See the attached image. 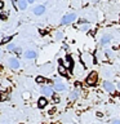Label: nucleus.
<instances>
[{"instance_id":"obj_32","label":"nucleus","mask_w":120,"mask_h":124,"mask_svg":"<svg viewBox=\"0 0 120 124\" xmlns=\"http://www.w3.org/2000/svg\"><path fill=\"white\" fill-rule=\"evenodd\" d=\"M0 56H1V53H0Z\"/></svg>"},{"instance_id":"obj_12","label":"nucleus","mask_w":120,"mask_h":124,"mask_svg":"<svg viewBox=\"0 0 120 124\" xmlns=\"http://www.w3.org/2000/svg\"><path fill=\"white\" fill-rule=\"evenodd\" d=\"M46 103H48V101H46V98H44V97L39 98V101H38V106L40 107V108L45 107V106H46Z\"/></svg>"},{"instance_id":"obj_29","label":"nucleus","mask_w":120,"mask_h":124,"mask_svg":"<svg viewBox=\"0 0 120 124\" xmlns=\"http://www.w3.org/2000/svg\"><path fill=\"white\" fill-rule=\"evenodd\" d=\"M30 97V94H27V93H25V94H23V98H29Z\"/></svg>"},{"instance_id":"obj_24","label":"nucleus","mask_w":120,"mask_h":124,"mask_svg":"<svg viewBox=\"0 0 120 124\" xmlns=\"http://www.w3.org/2000/svg\"><path fill=\"white\" fill-rule=\"evenodd\" d=\"M21 52H22V49L19 48V46H18V48L15 46V49H14V53H17V54H21Z\"/></svg>"},{"instance_id":"obj_16","label":"nucleus","mask_w":120,"mask_h":124,"mask_svg":"<svg viewBox=\"0 0 120 124\" xmlns=\"http://www.w3.org/2000/svg\"><path fill=\"white\" fill-rule=\"evenodd\" d=\"M7 97H8V93L7 92H0V101L7 100Z\"/></svg>"},{"instance_id":"obj_21","label":"nucleus","mask_w":120,"mask_h":124,"mask_svg":"<svg viewBox=\"0 0 120 124\" xmlns=\"http://www.w3.org/2000/svg\"><path fill=\"white\" fill-rule=\"evenodd\" d=\"M62 38H63V34H62V32H57V35H56V39H57V40H61Z\"/></svg>"},{"instance_id":"obj_10","label":"nucleus","mask_w":120,"mask_h":124,"mask_svg":"<svg viewBox=\"0 0 120 124\" xmlns=\"http://www.w3.org/2000/svg\"><path fill=\"white\" fill-rule=\"evenodd\" d=\"M110 40H111V35H103L102 39H101V45L108 44V43H110Z\"/></svg>"},{"instance_id":"obj_22","label":"nucleus","mask_w":120,"mask_h":124,"mask_svg":"<svg viewBox=\"0 0 120 124\" xmlns=\"http://www.w3.org/2000/svg\"><path fill=\"white\" fill-rule=\"evenodd\" d=\"M7 48H8V50H14L15 49V45L14 44H8Z\"/></svg>"},{"instance_id":"obj_8","label":"nucleus","mask_w":120,"mask_h":124,"mask_svg":"<svg viewBox=\"0 0 120 124\" xmlns=\"http://www.w3.org/2000/svg\"><path fill=\"white\" fill-rule=\"evenodd\" d=\"M44 10H45V7H44V5H38V7L34 8V14L41 16L43 13H44Z\"/></svg>"},{"instance_id":"obj_31","label":"nucleus","mask_w":120,"mask_h":124,"mask_svg":"<svg viewBox=\"0 0 120 124\" xmlns=\"http://www.w3.org/2000/svg\"><path fill=\"white\" fill-rule=\"evenodd\" d=\"M118 88H119V89H120V83H119V84H118Z\"/></svg>"},{"instance_id":"obj_23","label":"nucleus","mask_w":120,"mask_h":124,"mask_svg":"<svg viewBox=\"0 0 120 124\" xmlns=\"http://www.w3.org/2000/svg\"><path fill=\"white\" fill-rule=\"evenodd\" d=\"M7 18H8L7 13H1V14H0V19H7Z\"/></svg>"},{"instance_id":"obj_6","label":"nucleus","mask_w":120,"mask_h":124,"mask_svg":"<svg viewBox=\"0 0 120 124\" xmlns=\"http://www.w3.org/2000/svg\"><path fill=\"white\" fill-rule=\"evenodd\" d=\"M65 67L66 69H72L74 67V61H72L71 56H66V58H65Z\"/></svg>"},{"instance_id":"obj_20","label":"nucleus","mask_w":120,"mask_h":124,"mask_svg":"<svg viewBox=\"0 0 120 124\" xmlns=\"http://www.w3.org/2000/svg\"><path fill=\"white\" fill-rule=\"evenodd\" d=\"M53 101L56 103H58V102H60V96H58V94H53Z\"/></svg>"},{"instance_id":"obj_15","label":"nucleus","mask_w":120,"mask_h":124,"mask_svg":"<svg viewBox=\"0 0 120 124\" xmlns=\"http://www.w3.org/2000/svg\"><path fill=\"white\" fill-rule=\"evenodd\" d=\"M77 97H79V92H77L76 89H75V91H72V92H71V94H70V98L74 101V100H76Z\"/></svg>"},{"instance_id":"obj_28","label":"nucleus","mask_w":120,"mask_h":124,"mask_svg":"<svg viewBox=\"0 0 120 124\" xmlns=\"http://www.w3.org/2000/svg\"><path fill=\"white\" fill-rule=\"evenodd\" d=\"M40 34H41V35H45L46 31H45V30H40Z\"/></svg>"},{"instance_id":"obj_2","label":"nucleus","mask_w":120,"mask_h":124,"mask_svg":"<svg viewBox=\"0 0 120 124\" xmlns=\"http://www.w3.org/2000/svg\"><path fill=\"white\" fill-rule=\"evenodd\" d=\"M97 80H98V75H97V72L96 71H92L88 75V78H87V80H85V81H87L88 85H90V87H92V85H96L97 84Z\"/></svg>"},{"instance_id":"obj_4","label":"nucleus","mask_w":120,"mask_h":124,"mask_svg":"<svg viewBox=\"0 0 120 124\" xmlns=\"http://www.w3.org/2000/svg\"><path fill=\"white\" fill-rule=\"evenodd\" d=\"M8 66L12 69V70H17L19 67V61L17 58H9V61H8Z\"/></svg>"},{"instance_id":"obj_25","label":"nucleus","mask_w":120,"mask_h":124,"mask_svg":"<svg viewBox=\"0 0 120 124\" xmlns=\"http://www.w3.org/2000/svg\"><path fill=\"white\" fill-rule=\"evenodd\" d=\"M106 54H107L108 57H111V56H112V50H110V49H108V50H106Z\"/></svg>"},{"instance_id":"obj_27","label":"nucleus","mask_w":120,"mask_h":124,"mask_svg":"<svg viewBox=\"0 0 120 124\" xmlns=\"http://www.w3.org/2000/svg\"><path fill=\"white\" fill-rule=\"evenodd\" d=\"M4 8V3H3V0H0V9H3Z\"/></svg>"},{"instance_id":"obj_11","label":"nucleus","mask_w":120,"mask_h":124,"mask_svg":"<svg viewBox=\"0 0 120 124\" xmlns=\"http://www.w3.org/2000/svg\"><path fill=\"white\" fill-rule=\"evenodd\" d=\"M58 72H60V75L67 76V69L65 67V65H60V66H58Z\"/></svg>"},{"instance_id":"obj_1","label":"nucleus","mask_w":120,"mask_h":124,"mask_svg":"<svg viewBox=\"0 0 120 124\" xmlns=\"http://www.w3.org/2000/svg\"><path fill=\"white\" fill-rule=\"evenodd\" d=\"M81 62H83V65L85 66V67H89V66H92L93 63H94V57H93L90 53L84 52L83 54H81Z\"/></svg>"},{"instance_id":"obj_7","label":"nucleus","mask_w":120,"mask_h":124,"mask_svg":"<svg viewBox=\"0 0 120 124\" xmlns=\"http://www.w3.org/2000/svg\"><path fill=\"white\" fill-rule=\"evenodd\" d=\"M103 89H105V91H107V92H114L115 87H114V84H112V83H110V81H105V83H103Z\"/></svg>"},{"instance_id":"obj_9","label":"nucleus","mask_w":120,"mask_h":124,"mask_svg":"<svg viewBox=\"0 0 120 124\" xmlns=\"http://www.w3.org/2000/svg\"><path fill=\"white\" fill-rule=\"evenodd\" d=\"M25 57L27 58V60H32V58L36 57V52H35V50H26Z\"/></svg>"},{"instance_id":"obj_18","label":"nucleus","mask_w":120,"mask_h":124,"mask_svg":"<svg viewBox=\"0 0 120 124\" xmlns=\"http://www.w3.org/2000/svg\"><path fill=\"white\" fill-rule=\"evenodd\" d=\"M35 80H36V83H40V84L41 83H45V78L44 76H38Z\"/></svg>"},{"instance_id":"obj_14","label":"nucleus","mask_w":120,"mask_h":124,"mask_svg":"<svg viewBox=\"0 0 120 124\" xmlns=\"http://www.w3.org/2000/svg\"><path fill=\"white\" fill-rule=\"evenodd\" d=\"M65 85L62 84V83H60V81H57L56 84H54V89H56V91H65Z\"/></svg>"},{"instance_id":"obj_17","label":"nucleus","mask_w":120,"mask_h":124,"mask_svg":"<svg viewBox=\"0 0 120 124\" xmlns=\"http://www.w3.org/2000/svg\"><path fill=\"white\" fill-rule=\"evenodd\" d=\"M80 30L81 31H88L89 30V25H88V23H83V25L80 26Z\"/></svg>"},{"instance_id":"obj_30","label":"nucleus","mask_w":120,"mask_h":124,"mask_svg":"<svg viewBox=\"0 0 120 124\" xmlns=\"http://www.w3.org/2000/svg\"><path fill=\"white\" fill-rule=\"evenodd\" d=\"M27 1H29V3H34L35 0H27Z\"/></svg>"},{"instance_id":"obj_5","label":"nucleus","mask_w":120,"mask_h":124,"mask_svg":"<svg viewBox=\"0 0 120 124\" xmlns=\"http://www.w3.org/2000/svg\"><path fill=\"white\" fill-rule=\"evenodd\" d=\"M41 93L44 94L45 97H50V96H53V88L52 87H43L41 88Z\"/></svg>"},{"instance_id":"obj_3","label":"nucleus","mask_w":120,"mask_h":124,"mask_svg":"<svg viewBox=\"0 0 120 124\" xmlns=\"http://www.w3.org/2000/svg\"><path fill=\"white\" fill-rule=\"evenodd\" d=\"M76 19V14L75 13H70V14H66L63 18H62L61 21V25H68V23H71L72 21H75Z\"/></svg>"},{"instance_id":"obj_26","label":"nucleus","mask_w":120,"mask_h":124,"mask_svg":"<svg viewBox=\"0 0 120 124\" xmlns=\"http://www.w3.org/2000/svg\"><path fill=\"white\" fill-rule=\"evenodd\" d=\"M112 124H120V120H118V119H116V120H112Z\"/></svg>"},{"instance_id":"obj_13","label":"nucleus","mask_w":120,"mask_h":124,"mask_svg":"<svg viewBox=\"0 0 120 124\" xmlns=\"http://www.w3.org/2000/svg\"><path fill=\"white\" fill-rule=\"evenodd\" d=\"M27 7V0H18V8L22 10H25Z\"/></svg>"},{"instance_id":"obj_19","label":"nucleus","mask_w":120,"mask_h":124,"mask_svg":"<svg viewBox=\"0 0 120 124\" xmlns=\"http://www.w3.org/2000/svg\"><path fill=\"white\" fill-rule=\"evenodd\" d=\"M12 40V36H8V38H4L3 39V40L1 41H0V45H1V44H7V43L8 41H10Z\"/></svg>"}]
</instances>
